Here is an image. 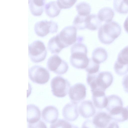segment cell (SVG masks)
I'll return each instance as SVG.
<instances>
[{
    "instance_id": "6da1fadb",
    "label": "cell",
    "mask_w": 128,
    "mask_h": 128,
    "mask_svg": "<svg viewBox=\"0 0 128 128\" xmlns=\"http://www.w3.org/2000/svg\"><path fill=\"white\" fill-rule=\"evenodd\" d=\"M87 52V47L84 44L78 42L72 45L71 48L70 59L72 65L77 69H85L89 62Z\"/></svg>"
},
{
    "instance_id": "7a4b0ae2",
    "label": "cell",
    "mask_w": 128,
    "mask_h": 128,
    "mask_svg": "<svg viewBox=\"0 0 128 128\" xmlns=\"http://www.w3.org/2000/svg\"><path fill=\"white\" fill-rule=\"evenodd\" d=\"M113 80L112 74L108 71L88 74L86 78L87 82L91 90H100L105 91L111 85Z\"/></svg>"
},
{
    "instance_id": "3957f363",
    "label": "cell",
    "mask_w": 128,
    "mask_h": 128,
    "mask_svg": "<svg viewBox=\"0 0 128 128\" xmlns=\"http://www.w3.org/2000/svg\"><path fill=\"white\" fill-rule=\"evenodd\" d=\"M121 27L117 22L112 21L105 23L99 28L98 36L100 42L105 44L112 43L120 35Z\"/></svg>"
},
{
    "instance_id": "277c9868",
    "label": "cell",
    "mask_w": 128,
    "mask_h": 128,
    "mask_svg": "<svg viewBox=\"0 0 128 128\" xmlns=\"http://www.w3.org/2000/svg\"><path fill=\"white\" fill-rule=\"evenodd\" d=\"M28 55L31 61L35 63L44 60L47 54L44 44L41 40H36L28 45Z\"/></svg>"
},
{
    "instance_id": "5b68a950",
    "label": "cell",
    "mask_w": 128,
    "mask_h": 128,
    "mask_svg": "<svg viewBox=\"0 0 128 128\" xmlns=\"http://www.w3.org/2000/svg\"><path fill=\"white\" fill-rule=\"evenodd\" d=\"M50 86L53 95L57 97L62 98L68 94L70 84L67 79L58 76L52 79Z\"/></svg>"
},
{
    "instance_id": "8992f818",
    "label": "cell",
    "mask_w": 128,
    "mask_h": 128,
    "mask_svg": "<svg viewBox=\"0 0 128 128\" xmlns=\"http://www.w3.org/2000/svg\"><path fill=\"white\" fill-rule=\"evenodd\" d=\"M28 72L29 78L36 84H44L48 82L50 78L48 71L41 66H33L29 69Z\"/></svg>"
},
{
    "instance_id": "52a82bcc",
    "label": "cell",
    "mask_w": 128,
    "mask_h": 128,
    "mask_svg": "<svg viewBox=\"0 0 128 128\" xmlns=\"http://www.w3.org/2000/svg\"><path fill=\"white\" fill-rule=\"evenodd\" d=\"M76 32L77 29L75 27L69 26L64 28L57 34L60 42L63 48L77 41Z\"/></svg>"
},
{
    "instance_id": "ba28073f",
    "label": "cell",
    "mask_w": 128,
    "mask_h": 128,
    "mask_svg": "<svg viewBox=\"0 0 128 128\" xmlns=\"http://www.w3.org/2000/svg\"><path fill=\"white\" fill-rule=\"evenodd\" d=\"M47 66L49 70L58 75L66 73L69 67L67 63L57 55L51 56L48 58Z\"/></svg>"
},
{
    "instance_id": "9c48e42d",
    "label": "cell",
    "mask_w": 128,
    "mask_h": 128,
    "mask_svg": "<svg viewBox=\"0 0 128 128\" xmlns=\"http://www.w3.org/2000/svg\"><path fill=\"white\" fill-rule=\"evenodd\" d=\"M58 25L56 22L52 20H43L36 22L34 25V30L38 36L43 37L49 33L56 32Z\"/></svg>"
},
{
    "instance_id": "30bf717a",
    "label": "cell",
    "mask_w": 128,
    "mask_h": 128,
    "mask_svg": "<svg viewBox=\"0 0 128 128\" xmlns=\"http://www.w3.org/2000/svg\"><path fill=\"white\" fill-rule=\"evenodd\" d=\"M86 90L85 85L81 83H76L72 86L68 93L71 102L78 104L84 100L86 96Z\"/></svg>"
},
{
    "instance_id": "8fae6325",
    "label": "cell",
    "mask_w": 128,
    "mask_h": 128,
    "mask_svg": "<svg viewBox=\"0 0 128 128\" xmlns=\"http://www.w3.org/2000/svg\"><path fill=\"white\" fill-rule=\"evenodd\" d=\"M113 120L109 114L99 111L94 116L92 122L98 128H108Z\"/></svg>"
},
{
    "instance_id": "7c38bea8",
    "label": "cell",
    "mask_w": 128,
    "mask_h": 128,
    "mask_svg": "<svg viewBox=\"0 0 128 128\" xmlns=\"http://www.w3.org/2000/svg\"><path fill=\"white\" fill-rule=\"evenodd\" d=\"M78 104L70 103L66 104L64 107L62 114L64 118L69 121L75 120L78 117Z\"/></svg>"
},
{
    "instance_id": "4fadbf2b",
    "label": "cell",
    "mask_w": 128,
    "mask_h": 128,
    "mask_svg": "<svg viewBox=\"0 0 128 128\" xmlns=\"http://www.w3.org/2000/svg\"><path fill=\"white\" fill-rule=\"evenodd\" d=\"M93 104L96 108L101 109L106 108L107 103V96L105 91L100 90H91Z\"/></svg>"
},
{
    "instance_id": "5bb4252c",
    "label": "cell",
    "mask_w": 128,
    "mask_h": 128,
    "mask_svg": "<svg viewBox=\"0 0 128 128\" xmlns=\"http://www.w3.org/2000/svg\"><path fill=\"white\" fill-rule=\"evenodd\" d=\"M78 111L80 115L85 118L93 116L96 113V110L92 102L89 100L84 101L80 103Z\"/></svg>"
},
{
    "instance_id": "9a60e30c",
    "label": "cell",
    "mask_w": 128,
    "mask_h": 128,
    "mask_svg": "<svg viewBox=\"0 0 128 128\" xmlns=\"http://www.w3.org/2000/svg\"><path fill=\"white\" fill-rule=\"evenodd\" d=\"M42 114V118L44 121L52 124L57 120L58 112V109L55 106H49L44 108Z\"/></svg>"
},
{
    "instance_id": "2e32d148",
    "label": "cell",
    "mask_w": 128,
    "mask_h": 128,
    "mask_svg": "<svg viewBox=\"0 0 128 128\" xmlns=\"http://www.w3.org/2000/svg\"><path fill=\"white\" fill-rule=\"evenodd\" d=\"M27 121L28 123H33L40 120L41 112L39 108L33 104L27 106Z\"/></svg>"
},
{
    "instance_id": "e0dca14e",
    "label": "cell",
    "mask_w": 128,
    "mask_h": 128,
    "mask_svg": "<svg viewBox=\"0 0 128 128\" xmlns=\"http://www.w3.org/2000/svg\"><path fill=\"white\" fill-rule=\"evenodd\" d=\"M112 119L116 122H122L128 120V111L126 108L119 107L109 112Z\"/></svg>"
},
{
    "instance_id": "ac0fdd59",
    "label": "cell",
    "mask_w": 128,
    "mask_h": 128,
    "mask_svg": "<svg viewBox=\"0 0 128 128\" xmlns=\"http://www.w3.org/2000/svg\"><path fill=\"white\" fill-rule=\"evenodd\" d=\"M45 3V0H29V6L32 14L35 16L41 15L44 10Z\"/></svg>"
},
{
    "instance_id": "d6986e66",
    "label": "cell",
    "mask_w": 128,
    "mask_h": 128,
    "mask_svg": "<svg viewBox=\"0 0 128 128\" xmlns=\"http://www.w3.org/2000/svg\"><path fill=\"white\" fill-rule=\"evenodd\" d=\"M85 22L86 28L90 30H97L102 26V22L99 19L98 15L96 14H90L87 16Z\"/></svg>"
},
{
    "instance_id": "ffe728a7",
    "label": "cell",
    "mask_w": 128,
    "mask_h": 128,
    "mask_svg": "<svg viewBox=\"0 0 128 128\" xmlns=\"http://www.w3.org/2000/svg\"><path fill=\"white\" fill-rule=\"evenodd\" d=\"M108 57L106 50L102 48L99 47L95 48L92 52V58L96 63L99 64L105 61Z\"/></svg>"
},
{
    "instance_id": "44dd1931",
    "label": "cell",
    "mask_w": 128,
    "mask_h": 128,
    "mask_svg": "<svg viewBox=\"0 0 128 128\" xmlns=\"http://www.w3.org/2000/svg\"><path fill=\"white\" fill-rule=\"evenodd\" d=\"M107 103L106 108L109 112L112 110L119 107H123V102L121 98L115 95L107 96Z\"/></svg>"
},
{
    "instance_id": "7402d4cb",
    "label": "cell",
    "mask_w": 128,
    "mask_h": 128,
    "mask_svg": "<svg viewBox=\"0 0 128 128\" xmlns=\"http://www.w3.org/2000/svg\"><path fill=\"white\" fill-rule=\"evenodd\" d=\"M114 15V12L111 8L106 7L103 8L99 11L98 16L102 22L105 23L112 21Z\"/></svg>"
},
{
    "instance_id": "603a6c76",
    "label": "cell",
    "mask_w": 128,
    "mask_h": 128,
    "mask_svg": "<svg viewBox=\"0 0 128 128\" xmlns=\"http://www.w3.org/2000/svg\"><path fill=\"white\" fill-rule=\"evenodd\" d=\"M61 10L58 6L56 1L48 2L45 6V12L50 17L53 18L57 16L60 14Z\"/></svg>"
},
{
    "instance_id": "cb8c5ba5",
    "label": "cell",
    "mask_w": 128,
    "mask_h": 128,
    "mask_svg": "<svg viewBox=\"0 0 128 128\" xmlns=\"http://www.w3.org/2000/svg\"><path fill=\"white\" fill-rule=\"evenodd\" d=\"M47 47L51 53L55 54H58L63 49L60 43L57 35L49 40Z\"/></svg>"
},
{
    "instance_id": "d4e9b609",
    "label": "cell",
    "mask_w": 128,
    "mask_h": 128,
    "mask_svg": "<svg viewBox=\"0 0 128 128\" xmlns=\"http://www.w3.org/2000/svg\"><path fill=\"white\" fill-rule=\"evenodd\" d=\"M113 5L116 11L120 13L128 12V0H114Z\"/></svg>"
},
{
    "instance_id": "484cf974",
    "label": "cell",
    "mask_w": 128,
    "mask_h": 128,
    "mask_svg": "<svg viewBox=\"0 0 128 128\" xmlns=\"http://www.w3.org/2000/svg\"><path fill=\"white\" fill-rule=\"evenodd\" d=\"M76 8L78 14L83 16H87L90 14L91 8L90 4L86 2H80L77 4Z\"/></svg>"
},
{
    "instance_id": "4316f807",
    "label": "cell",
    "mask_w": 128,
    "mask_h": 128,
    "mask_svg": "<svg viewBox=\"0 0 128 128\" xmlns=\"http://www.w3.org/2000/svg\"><path fill=\"white\" fill-rule=\"evenodd\" d=\"M114 68L117 74L123 75L128 72V64H124L116 60L114 65Z\"/></svg>"
},
{
    "instance_id": "83f0119b",
    "label": "cell",
    "mask_w": 128,
    "mask_h": 128,
    "mask_svg": "<svg viewBox=\"0 0 128 128\" xmlns=\"http://www.w3.org/2000/svg\"><path fill=\"white\" fill-rule=\"evenodd\" d=\"M86 16L77 14L73 21L74 26L78 30L86 28L85 19Z\"/></svg>"
},
{
    "instance_id": "f1b7e54d",
    "label": "cell",
    "mask_w": 128,
    "mask_h": 128,
    "mask_svg": "<svg viewBox=\"0 0 128 128\" xmlns=\"http://www.w3.org/2000/svg\"><path fill=\"white\" fill-rule=\"evenodd\" d=\"M72 125L65 120L59 119L52 123L50 128H72Z\"/></svg>"
},
{
    "instance_id": "f546056e",
    "label": "cell",
    "mask_w": 128,
    "mask_h": 128,
    "mask_svg": "<svg viewBox=\"0 0 128 128\" xmlns=\"http://www.w3.org/2000/svg\"><path fill=\"white\" fill-rule=\"evenodd\" d=\"M99 68V64L94 62L92 58H89V63L85 70L88 74H94L98 72Z\"/></svg>"
},
{
    "instance_id": "4dcf8cb0",
    "label": "cell",
    "mask_w": 128,
    "mask_h": 128,
    "mask_svg": "<svg viewBox=\"0 0 128 128\" xmlns=\"http://www.w3.org/2000/svg\"><path fill=\"white\" fill-rule=\"evenodd\" d=\"M116 60L124 64H128V46L120 50Z\"/></svg>"
},
{
    "instance_id": "1f68e13d",
    "label": "cell",
    "mask_w": 128,
    "mask_h": 128,
    "mask_svg": "<svg viewBox=\"0 0 128 128\" xmlns=\"http://www.w3.org/2000/svg\"><path fill=\"white\" fill-rule=\"evenodd\" d=\"M76 0H57V4L61 9L70 8L75 3Z\"/></svg>"
},
{
    "instance_id": "d6a6232c",
    "label": "cell",
    "mask_w": 128,
    "mask_h": 128,
    "mask_svg": "<svg viewBox=\"0 0 128 128\" xmlns=\"http://www.w3.org/2000/svg\"><path fill=\"white\" fill-rule=\"evenodd\" d=\"M28 128H47L46 124L43 121L40 120L33 123H28Z\"/></svg>"
},
{
    "instance_id": "836d02e7",
    "label": "cell",
    "mask_w": 128,
    "mask_h": 128,
    "mask_svg": "<svg viewBox=\"0 0 128 128\" xmlns=\"http://www.w3.org/2000/svg\"><path fill=\"white\" fill-rule=\"evenodd\" d=\"M82 128H98L91 120H88L83 123Z\"/></svg>"
},
{
    "instance_id": "e575fe53",
    "label": "cell",
    "mask_w": 128,
    "mask_h": 128,
    "mask_svg": "<svg viewBox=\"0 0 128 128\" xmlns=\"http://www.w3.org/2000/svg\"><path fill=\"white\" fill-rule=\"evenodd\" d=\"M122 83L124 91L128 93V74L124 77Z\"/></svg>"
},
{
    "instance_id": "d590c367",
    "label": "cell",
    "mask_w": 128,
    "mask_h": 128,
    "mask_svg": "<svg viewBox=\"0 0 128 128\" xmlns=\"http://www.w3.org/2000/svg\"><path fill=\"white\" fill-rule=\"evenodd\" d=\"M108 128H119V126L117 122L113 120Z\"/></svg>"
},
{
    "instance_id": "8d00e7d4",
    "label": "cell",
    "mask_w": 128,
    "mask_h": 128,
    "mask_svg": "<svg viewBox=\"0 0 128 128\" xmlns=\"http://www.w3.org/2000/svg\"><path fill=\"white\" fill-rule=\"evenodd\" d=\"M124 26L125 30L128 33V16L124 22Z\"/></svg>"
},
{
    "instance_id": "74e56055",
    "label": "cell",
    "mask_w": 128,
    "mask_h": 128,
    "mask_svg": "<svg viewBox=\"0 0 128 128\" xmlns=\"http://www.w3.org/2000/svg\"><path fill=\"white\" fill-rule=\"evenodd\" d=\"M72 128H78L77 127L72 125Z\"/></svg>"
},
{
    "instance_id": "f35d334b",
    "label": "cell",
    "mask_w": 128,
    "mask_h": 128,
    "mask_svg": "<svg viewBox=\"0 0 128 128\" xmlns=\"http://www.w3.org/2000/svg\"><path fill=\"white\" fill-rule=\"evenodd\" d=\"M126 108H127V109L128 111V106H126Z\"/></svg>"
}]
</instances>
